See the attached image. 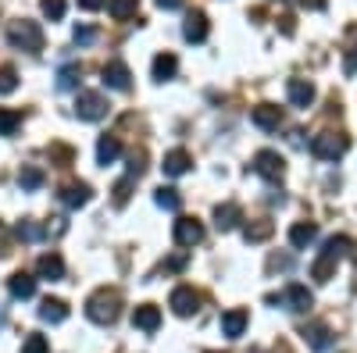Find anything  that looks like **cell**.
I'll return each mask as SVG.
<instances>
[{
  "mask_svg": "<svg viewBox=\"0 0 357 353\" xmlns=\"http://www.w3.org/2000/svg\"><path fill=\"white\" fill-rule=\"evenodd\" d=\"M36 275L47 279V282H61V279H65V260L57 257V253H43V257L36 260Z\"/></svg>",
  "mask_w": 357,
  "mask_h": 353,
  "instance_id": "cell-13",
  "label": "cell"
},
{
  "mask_svg": "<svg viewBox=\"0 0 357 353\" xmlns=\"http://www.w3.org/2000/svg\"><path fill=\"white\" fill-rule=\"evenodd\" d=\"M97 36V29H89V25H75V43H89Z\"/></svg>",
  "mask_w": 357,
  "mask_h": 353,
  "instance_id": "cell-38",
  "label": "cell"
},
{
  "mask_svg": "<svg viewBox=\"0 0 357 353\" xmlns=\"http://www.w3.org/2000/svg\"><path fill=\"white\" fill-rule=\"evenodd\" d=\"M18 186H22V189H40V186H43V171L33 168V164H25V168L18 171Z\"/></svg>",
  "mask_w": 357,
  "mask_h": 353,
  "instance_id": "cell-30",
  "label": "cell"
},
{
  "mask_svg": "<svg viewBox=\"0 0 357 353\" xmlns=\"http://www.w3.org/2000/svg\"><path fill=\"white\" fill-rule=\"evenodd\" d=\"M118 314H122V292L118 289H97L86 300V317L97 321V325H114Z\"/></svg>",
  "mask_w": 357,
  "mask_h": 353,
  "instance_id": "cell-1",
  "label": "cell"
},
{
  "mask_svg": "<svg viewBox=\"0 0 357 353\" xmlns=\"http://www.w3.org/2000/svg\"><path fill=\"white\" fill-rule=\"evenodd\" d=\"M314 240H318V225H314V221H296V225L289 228V243H293L296 250H307Z\"/></svg>",
  "mask_w": 357,
  "mask_h": 353,
  "instance_id": "cell-18",
  "label": "cell"
},
{
  "mask_svg": "<svg viewBox=\"0 0 357 353\" xmlns=\"http://www.w3.org/2000/svg\"><path fill=\"white\" fill-rule=\"evenodd\" d=\"M286 93H289V104L293 107H311L314 104V86L307 79H289L286 82Z\"/></svg>",
  "mask_w": 357,
  "mask_h": 353,
  "instance_id": "cell-11",
  "label": "cell"
},
{
  "mask_svg": "<svg viewBox=\"0 0 357 353\" xmlns=\"http://www.w3.org/2000/svg\"><path fill=\"white\" fill-rule=\"evenodd\" d=\"M154 200H158V207H165V211H178V207H183V196H178V189H172V186H161L154 193Z\"/></svg>",
  "mask_w": 357,
  "mask_h": 353,
  "instance_id": "cell-27",
  "label": "cell"
},
{
  "mask_svg": "<svg viewBox=\"0 0 357 353\" xmlns=\"http://www.w3.org/2000/svg\"><path fill=\"white\" fill-rule=\"evenodd\" d=\"M40 11H43L50 22H61V18H65V0H40Z\"/></svg>",
  "mask_w": 357,
  "mask_h": 353,
  "instance_id": "cell-34",
  "label": "cell"
},
{
  "mask_svg": "<svg viewBox=\"0 0 357 353\" xmlns=\"http://www.w3.org/2000/svg\"><path fill=\"white\" fill-rule=\"evenodd\" d=\"M82 82V65H65L61 68V75H57V86H61V90H75V86Z\"/></svg>",
  "mask_w": 357,
  "mask_h": 353,
  "instance_id": "cell-29",
  "label": "cell"
},
{
  "mask_svg": "<svg viewBox=\"0 0 357 353\" xmlns=\"http://www.w3.org/2000/svg\"><path fill=\"white\" fill-rule=\"evenodd\" d=\"M151 72H154V79H158V82L172 79V75L178 72V61H175V54H158V57H154V65H151Z\"/></svg>",
  "mask_w": 357,
  "mask_h": 353,
  "instance_id": "cell-24",
  "label": "cell"
},
{
  "mask_svg": "<svg viewBox=\"0 0 357 353\" xmlns=\"http://www.w3.org/2000/svg\"><path fill=\"white\" fill-rule=\"evenodd\" d=\"M104 4H107V0H79V8H82V11H100Z\"/></svg>",
  "mask_w": 357,
  "mask_h": 353,
  "instance_id": "cell-40",
  "label": "cell"
},
{
  "mask_svg": "<svg viewBox=\"0 0 357 353\" xmlns=\"http://www.w3.org/2000/svg\"><path fill=\"white\" fill-rule=\"evenodd\" d=\"M136 8H139V0H107V11H111V18H118V22L132 18Z\"/></svg>",
  "mask_w": 357,
  "mask_h": 353,
  "instance_id": "cell-28",
  "label": "cell"
},
{
  "mask_svg": "<svg viewBox=\"0 0 357 353\" xmlns=\"http://www.w3.org/2000/svg\"><path fill=\"white\" fill-rule=\"evenodd\" d=\"M22 353H50L47 336H40V332H29V336H25V343H22Z\"/></svg>",
  "mask_w": 357,
  "mask_h": 353,
  "instance_id": "cell-32",
  "label": "cell"
},
{
  "mask_svg": "<svg viewBox=\"0 0 357 353\" xmlns=\"http://www.w3.org/2000/svg\"><path fill=\"white\" fill-rule=\"evenodd\" d=\"M132 325L143 329V332H158V325H161V311H158L154 304H139V307L132 311Z\"/></svg>",
  "mask_w": 357,
  "mask_h": 353,
  "instance_id": "cell-16",
  "label": "cell"
},
{
  "mask_svg": "<svg viewBox=\"0 0 357 353\" xmlns=\"http://www.w3.org/2000/svg\"><path fill=\"white\" fill-rule=\"evenodd\" d=\"M325 4H329V0H301L304 11H325Z\"/></svg>",
  "mask_w": 357,
  "mask_h": 353,
  "instance_id": "cell-39",
  "label": "cell"
},
{
  "mask_svg": "<svg viewBox=\"0 0 357 353\" xmlns=\"http://www.w3.org/2000/svg\"><path fill=\"white\" fill-rule=\"evenodd\" d=\"M190 164H193V161H190L186 150H172V154H165V164H161V168H165V175L178 179V175H186V171H190Z\"/></svg>",
  "mask_w": 357,
  "mask_h": 353,
  "instance_id": "cell-21",
  "label": "cell"
},
{
  "mask_svg": "<svg viewBox=\"0 0 357 353\" xmlns=\"http://www.w3.org/2000/svg\"><path fill=\"white\" fill-rule=\"evenodd\" d=\"M75 114L82 118V122H100V118H107V100L100 93H79L75 97Z\"/></svg>",
  "mask_w": 357,
  "mask_h": 353,
  "instance_id": "cell-6",
  "label": "cell"
},
{
  "mask_svg": "<svg viewBox=\"0 0 357 353\" xmlns=\"http://www.w3.org/2000/svg\"><path fill=\"white\" fill-rule=\"evenodd\" d=\"M347 250H350L347 235H333V240H325V250H321L318 260L311 264V279H314V282H329L333 272H336V264H340V257H343Z\"/></svg>",
  "mask_w": 357,
  "mask_h": 353,
  "instance_id": "cell-2",
  "label": "cell"
},
{
  "mask_svg": "<svg viewBox=\"0 0 357 353\" xmlns=\"http://www.w3.org/2000/svg\"><path fill=\"white\" fill-rule=\"evenodd\" d=\"M304 339H307L311 350H329V346H333V336H329V329H325V325H311V329H304Z\"/></svg>",
  "mask_w": 357,
  "mask_h": 353,
  "instance_id": "cell-25",
  "label": "cell"
},
{
  "mask_svg": "<svg viewBox=\"0 0 357 353\" xmlns=\"http://www.w3.org/2000/svg\"><path fill=\"white\" fill-rule=\"evenodd\" d=\"M8 43L15 50H40L43 47V29L33 18H15L8 25Z\"/></svg>",
  "mask_w": 357,
  "mask_h": 353,
  "instance_id": "cell-3",
  "label": "cell"
},
{
  "mask_svg": "<svg viewBox=\"0 0 357 353\" xmlns=\"http://www.w3.org/2000/svg\"><path fill=\"white\" fill-rule=\"evenodd\" d=\"M183 36H186L190 43H204V40H207V15H204V11H190V15H186Z\"/></svg>",
  "mask_w": 357,
  "mask_h": 353,
  "instance_id": "cell-14",
  "label": "cell"
},
{
  "mask_svg": "<svg viewBox=\"0 0 357 353\" xmlns=\"http://www.w3.org/2000/svg\"><path fill=\"white\" fill-rule=\"evenodd\" d=\"M243 221V211H240V203H218L215 207V225H218V232H232L236 225Z\"/></svg>",
  "mask_w": 357,
  "mask_h": 353,
  "instance_id": "cell-12",
  "label": "cell"
},
{
  "mask_svg": "<svg viewBox=\"0 0 357 353\" xmlns=\"http://www.w3.org/2000/svg\"><path fill=\"white\" fill-rule=\"evenodd\" d=\"M50 157H54V161H61V164H72V150H68V146H61V143H54V146H50Z\"/></svg>",
  "mask_w": 357,
  "mask_h": 353,
  "instance_id": "cell-37",
  "label": "cell"
},
{
  "mask_svg": "<svg viewBox=\"0 0 357 353\" xmlns=\"http://www.w3.org/2000/svg\"><path fill=\"white\" fill-rule=\"evenodd\" d=\"M40 317H43V321H50V325H61V321L68 317V304H65V300H50V297H47V300L40 304Z\"/></svg>",
  "mask_w": 357,
  "mask_h": 353,
  "instance_id": "cell-23",
  "label": "cell"
},
{
  "mask_svg": "<svg viewBox=\"0 0 357 353\" xmlns=\"http://www.w3.org/2000/svg\"><path fill=\"white\" fill-rule=\"evenodd\" d=\"M347 136L343 132H318L314 139H311V154L318 157V161H336V157H343L347 154Z\"/></svg>",
  "mask_w": 357,
  "mask_h": 353,
  "instance_id": "cell-4",
  "label": "cell"
},
{
  "mask_svg": "<svg viewBox=\"0 0 357 353\" xmlns=\"http://www.w3.org/2000/svg\"><path fill=\"white\" fill-rule=\"evenodd\" d=\"M168 307H172L178 317H190V314H197V311H200V292H197L193 285H178V289H172Z\"/></svg>",
  "mask_w": 357,
  "mask_h": 353,
  "instance_id": "cell-7",
  "label": "cell"
},
{
  "mask_svg": "<svg viewBox=\"0 0 357 353\" xmlns=\"http://www.w3.org/2000/svg\"><path fill=\"white\" fill-rule=\"evenodd\" d=\"M22 125V114L18 111H8V107H0V136H15Z\"/></svg>",
  "mask_w": 357,
  "mask_h": 353,
  "instance_id": "cell-31",
  "label": "cell"
},
{
  "mask_svg": "<svg viewBox=\"0 0 357 353\" xmlns=\"http://www.w3.org/2000/svg\"><path fill=\"white\" fill-rule=\"evenodd\" d=\"M172 235H175V243H178V246H197V243L204 240V225H200L197 218H178Z\"/></svg>",
  "mask_w": 357,
  "mask_h": 353,
  "instance_id": "cell-10",
  "label": "cell"
},
{
  "mask_svg": "<svg viewBox=\"0 0 357 353\" xmlns=\"http://www.w3.org/2000/svg\"><path fill=\"white\" fill-rule=\"evenodd\" d=\"M272 232H275V225H272V221H254V225H247V228H243V240H247V243H264Z\"/></svg>",
  "mask_w": 357,
  "mask_h": 353,
  "instance_id": "cell-26",
  "label": "cell"
},
{
  "mask_svg": "<svg viewBox=\"0 0 357 353\" xmlns=\"http://www.w3.org/2000/svg\"><path fill=\"white\" fill-rule=\"evenodd\" d=\"M132 182H136V179H129V175H126V179L114 186V203H118V207H126V200H129V193H132Z\"/></svg>",
  "mask_w": 357,
  "mask_h": 353,
  "instance_id": "cell-35",
  "label": "cell"
},
{
  "mask_svg": "<svg viewBox=\"0 0 357 353\" xmlns=\"http://www.w3.org/2000/svg\"><path fill=\"white\" fill-rule=\"evenodd\" d=\"M118 154H122L118 136H100V143H97V164H114Z\"/></svg>",
  "mask_w": 357,
  "mask_h": 353,
  "instance_id": "cell-22",
  "label": "cell"
},
{
  "mask_svg": "<svg viewBox=\"0 0 357 353\" xmlns=\"http://www.w3.org/2000/svg\"><path fill=\"white\" fill-rule=\"evenodd\" d=\"M243 332H247V311H240V307L225 311V314H222V336H229V339H240Z\"/></svg>",
  "mask_w": 357,
  "mask_h": 353,
  "instance_id": "cell-17",
  "label": "cell"
},
{
  "mask_svg": "<svg viewBox=\"0 0 357 353\" xmlns=\"http://www.w3.org/2000/svg\"><path fill=\"white\" fill-rule=\"evenodd\" d=\"M268 304H286L289 311H296V314H304V311H311V304H314V297L307 292V285H289L282 297H268Z\"/></svg>",
  "mask_w": 357,
  "mask_h": 353,
  "instance_id": "cell-8",
  "label": "cell"
},
{
  "mask_svg": "<svg viewBox=\"0 0 357 353\" xmlns=\"http://www.w3.org/2000/svg\"><path fill=\"white\" fill-rule=\"evenodd\" d=\"M15 232L22 235V240H40V235H43V228H40V225H33V221H22Z\"/></svg>",
  "mask_w": 357,
  "mask_h": 353,
  "instance_id": "cell-36",
  "label": "cell"
},
{
  "mask_svg": "<svg viewBox=\"0 0 357 353\" xmlns=\"http://www.w3.org/2000/svg\"><path fill=\"white\" fill-rule=\"evenodd\" d=\"M254 125L264 129V132L279 129V125H282V111H279L275 104H257V107H254Z\"/></svg>",
  "mask_w": 357,
  "mask_h": 353,
  "instance_id": "cell-15",
  "label": "cell"
},
{
  "mask_svg": "<svg viewBox=\"0 0 357 353\" xmlns=\"http://www.w3.org/2000/svg\"><path fill=\"white\" fill-rule=\"evenodd\" d=\"M100 75H104V86H111V90H129V86H132V72H129V65H126V61H118V57L104 65Z\"/></svg>",
  "mask_w": 357,
  "mask_h": 353,
  "instance_id": "cell-9",
  "label": "cell"
},
{
  "mask_svg": "<svg viewBox=\"0 0 357 353\" xmlns=\"http://www.w3.org/2000/svg\"><path fill=\"white\" fill-rule=\"evenodd\" d=\"M183 264H186V253H178V257L168 260V268H183Z\"/></svg>",
  "mask_w": 357,
  "mask_h": 353,
  "instance_id": "cell-43",
  "label": "cell"
},
{
  "mask_svg": "<svg viewBox=\"0 0 357 353\" xmlns=\"http://www.w3.org/2000/svg\"><path fill=\"white\" fill-rule=\"evenodd\" d=\"M158 8H165V11H175V8H183V0H158Z\"/></svg>",
  "mask_w": 357,
  "mask_h": 353,
  "instance_id": "cell-42",
  "label": "cell"
},
{
  "mask_svg": "<svg viewBox=\"0 0 357 353\" xmlns=\"http://www.w3.org/2000/svg\"><path fill=\"white\" fill-rule=\"evenodd\" d=\"M254 171L261 175V179H268V182H279L282 175H286V161H282L275 150H257V157H254Z\"/></svg>",
  "mask_w": 357,
  "mask_h": 353,
  "instance_id": "cell-5",
  "label": "cell"
},
{
  "mask_svg": "<svg viewBox=\"0 0 357 353\" xmlns=\"http://www.w3.org/2000/svg\"><path fill=\"white\" fill-rule=\"evenodd\" d=\"M0 321H4V314H0Z\"/></svg>",
  "mask_w": 357,
  "mask_h": 353,
  "instance_id": "cell-44",
  "label": "cell"
},
{
  "mask_svg": "<svg viewBox=\"0 0 357 353\" xmlns=\"http://www.w3.org/2000/svg\"><path fill=\"white\" fill-rule=\"evenodd\" d=\"M347 72H350V75L357 72V47H350V57H347Z\"/></svg>",
  "mask_w": 357,
  "mask_h": 353,
  "instance_id": "cell-41",
  "label": "cell"
},
{
  "mask_svg": "<svg viewBox=\"0 0 357 353\" xmlns=\"http://www.w3.org/2000/svg\"><path fill=\"white\" fill-rule=\"evenodd\" d=\"M8 292L15 300H29L36 292V279L33 275H25V272H15L11 279H8Z\"/></svg>",
  "mask_w": 357,
  "mask_h": 353,
  "instance_id": "cell-19",
  "label": "cell"
},
{
  "mask_svg": "<svg viewBox=\"0 0 357 353\" xmlns=\"http://www.w3.org/2000/svg\"><path fill=\"white\" fill-rule=\"evenodd\" d=\"M18 90V72L11 65H0V93H15Z\"/></svg>",
  "mask_w": 357,
  "mask_h": 353,
  "instance_id": "cell-33",
  "label": "cell"
},
{
  "mask_svg": "<svg viewBox=\"0 0 357 353\" xmlns=\"http://www.w3.org/2000/svg\"><path fill=\"white\" fill-rule=\"evenodd\" d=\"M89 196H93V193H89V186H86V182H68V186L61 189L65 207H86Z\"/></svg>",
  "mask_w": 357,
  "mask_h": 353,
  "instance_id": "cell-20",
  "label": "cell"
}]
</instances>
